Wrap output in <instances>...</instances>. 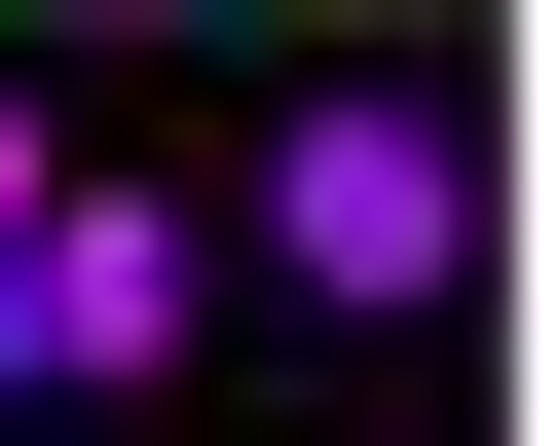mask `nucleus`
I'll return each mask as SVG.
<instances>
[{
	"mask_svg": "<svg viewBox=\"0 0 558 446\" xmlns=\"http://www.w3.org/2000/svg\"><path fill=\"white\" fill-rule=\"evenodd\" d=\"M0 372L38 409H149V372H223V186H38V261H0Z\"/></svg>",
	"mask_w": 558,
	"mask_h": 446,
	"instance_id": "2",
	"label": "nucleus"
},
{
	"mask_svg": "<svg viewBox=\"0 0 558 446\" xmlns=\"http://www.w3.org/2000/svg\"><path fill=\"white\" fill-rule=\"evenodd\" d=\"M38 186H75V112H38V75H0V261H38Z\"/></svg>",
	"mask_w": 558,
	"mask_h": 446,
	"instance_id": "3",
	"label": "nucleus"
},
{
	"mask_svg": "<svg viewBox=\"0 0 558 446\" xmlns=\"http://www.w3.org/2000/svg\"><path fill=\"white\" fill-rule=\"evenodd\" d=\"M223 261H260V298H336V335H410V298L484 261V149H447L410 75H299V112H260V186H223Z\"/></svg>",
	"mask_w": 558,
	"mask_h": 446,
	"instance_id": "1",
	"label": "nucleus"
},
{
	"mask_svg": "<svg viewBox=\"0 0 558 446\" xmlns=\"http://www.w3.org/2000/svg\"><path fill=\"white\" fill-rule=\"evenodd\" d=\"M0 409H38V372H0Z\"/></svg>",
	"mask_w": 558,
	"mask_h": 446,
	"instance_id": "4",
	"label": "nucleus"
}]
</instances>
